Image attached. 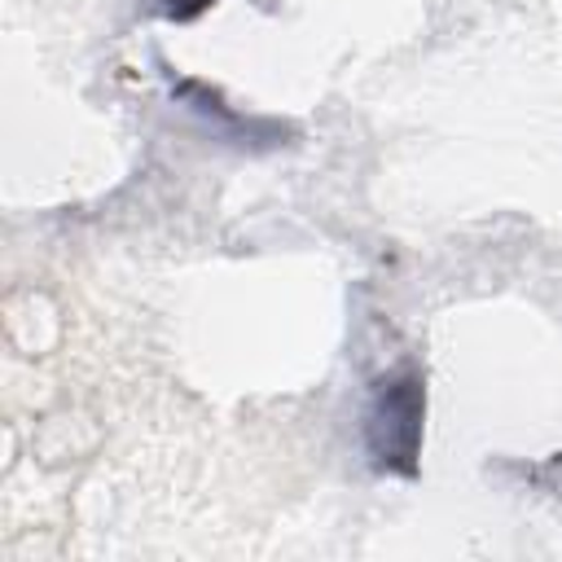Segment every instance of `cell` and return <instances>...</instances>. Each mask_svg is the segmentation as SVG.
Here are the masks:
<instances>
[{
	"label": "cell",
	"mask_w": 562,
	"mask_h": 562,
	"mask_svg": "<svg viewBox=\"0 0 562 562\" xmlns=\"http://www.w3.org/2000/svg\"><path fill=\"white\" fill-rule=\"evenodd\" d=\"M422 417H426V386L413 369L391 373L373 386L369 404V457L386 474H417V452H422Z\"/></svg>",
	"instance_id": "cell-1"
},
{
	"label": "cell",
	"mask_w": 562,
	"mask_h": 562,
	"mask_svg": "<svg viewBox=\"0 0 562 562\" xmlns=\"http://www.w3.org/2000/svg\"><path fill=\"white\" fill-rule=\"evenodd\" d=\"M215 0H180V4H171V9H162L167 18H176V22H189V18H198L202 9H211Z\"/></svg>",
	"instance_id": "cell-2"
}]
</instances>
